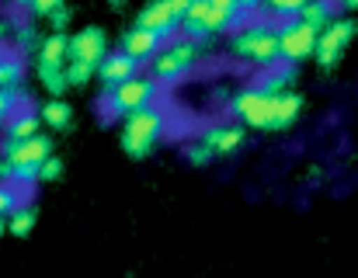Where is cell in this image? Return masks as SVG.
Masks as SVG:
<instances>
[{
	"label": "cell",
	"instance_id": "30bf717a",
	"mask_svg": "<svg viewBox=\"0 0 358 278\" xmlns=\"http://www.w3.org/2000/svg\"><path fill=\"white\" fill-rule=\"evenodd\" d=\"M52 153V139L42 136V133H35V136L28 139H17V142H7L3 139V160H10V163H28V167H38L45 156Z\"/></svg>",
	"mask_w": 358,
	"mask_h": 278
},
{
	"label": "cell",
	"instance_id": "ac0fdd59",
	"mask_svg": "<svg viewBox=\"0 0 358 278\" xmlns=\"http://www.w3.org/2000/svg\"><path fill=\"white\" fill-rule=\"evenodd\" d=\"M303 24H310L313 31H324L331 21H334V7L327 3V0H306V7L296 14Z\"/></svg>",
	"mask_w": 358,
	"mask_h": 278
},
{
	"label": "cell",
	"instance_id": "4dcf8cb0",
	"mask_svg": "<svg viewBox=\"0 0 358 278\" xmlns=\"http://www.w3.org/2000/svg\"><path fill=\"white\" fill-rule=\"evenodd\" d=\"M45 21L52 24V31H63V28L70 24V7H66V3H63V7H56V10H52Z\"/></svg>",
	"mask_w": 358,
	"mask_h": 278
},
{
	"label": "cell",
	"instance_id": "603a6c76",
	"mask_svg": "<svg viewBox=\"0 0 358 278\" xmlns=\"http://www.w3.org/2000/svg\"><path fill=\"white\" fill-rule=\"evenodd\" d=\"M35 70H38V84H42L52 98H63V91L70 87V84H66L63 66H35Z\"/></svg>",
	"mask_w": 358,
	"mask_h": 278
},
{
	"label": "cell",
	"instance_id": "5b68a950",
	"mask_svg": "<svg viewBox=\"0 0 358 278\" xmlns=\"http://www.w3.org/2000/svg\"><path fill=\"white\" fill-rule=\"evenodd\" d=\"M275 35H278V56H282V63L299 66L303 59H310V56H313L317 31H313L310 24H303L299 17H289L282 28H275Z\"/></svg>",
	"mask_w": 358,
	"mask_h": 278
},
{
	"label": "cell",
	"instance_id": "4fadbf2b",
	"mask_svg": "<svg viewBox=\"0 0 358 278\" xmlns=\"http://www.w3.org/2000/svg\"><path fill=\"white\" fill-rule=\"evenodd\" d=\"M160 45H164V42H160L153 31H146V28L132 24V28L122 35V45H119V49L125 52V56H132L136 63H150V59H153V52H157Z\"/></svg>",
	"mask_w": 358,
	"mask_h": 278
},
{
	"label": "cell",
	"instance_id": "484cf974",
	"mask_svg": "<svg viewBox=\"0 0 358 278\" xmlns=\"http://www.w3.org/2000/svg\"><path fill=\"white\" fill-rule=\"evenodd\" d=\"M303 7H306V0H264L261 3V10H271L275 17H285V21L296 17Z\"/></svg>",
	"mask_w": 358,
	"mask_h": 278
},
{
	"label": "cell",
	"instance_id": "8fae6325",
	"mask_svg": "<svg viewBox=\"0 0 358 278\" xmlns=\"http://www.w3.org/2000/svg\"><path fill=\"white\" fill-rule=\"evenodd\" d=\"M303 115V98L296 91H282L271 98V112H268V129L278 133V129H289L296 126V119Z\"/></svg>",
	"mask_w": 358,
	"mask_h": 278
},
{
	"label": "cell",
	"instance_id": "9a60e30c",
	"mask_svg": "<svg viewBox=\"0 0 358 278\" xmlns=\"http://www.w3.org/2000/svg\"><path fill=\"white\" fill-rule=\"evenodd\" d=\"M292 77H296V66H289V63H275V66H268V70H261V77L254 80V87H257L261 94H268V98H275V94H282V91H289V84H292Z\"/></svg>",
	"mask_w": 358,
	"mask_h": 278
},
{
	"label": "cell",
	"instance_id": "4316f807",
	"mask_svg": "<svg viewBox=\"0 0 358 278\" xmlns=\"http://www.w3.org/2000/svg\"><path fill=\"white\" fill-rule=\"evenodd\" d=\"M185 160H188L192 167H209V163H213V153H209V146H206L202 139H192V142L185 146Z\"/></svg>",
	"mask_w": 358,
	"mask_h": 278
},
{
	"label": "cell",
	"instance_id": "cb8c5ba5",
	"mask_svg": "<svg viewBox=\"0 0 358 278\" xmlns=\"http://www.w3.org/2000/svg\"><path fill=\"white\" fill-rule=\"evenodd\" d=\"M38 28L35 24H17V31H14V49H17V56H28V52H35L38 49Z\"/></svg>",
	"mask_w": 358,
	"mask_h": 278
},
{
	"label": "cell",
	"instance_id": "8d00e7d4",
	"mask_svg": "<svg viewBox=\"0 0 358 278\" xmlns=\"http://www.w3.org/2000/svg\"><path fill=\"white\" fill-rule=\"evenodd\" d=\"M7 35H10V28H7V24L0 21V45H3V38H7Z\"/></svg>",
	"mask_w": 358,
	"mask_h": 278
},
{
	"label": "cell",
	"instance_id": "277c9868",
	"mask_svg": "<svg viewBox=\"0 0 358 278\" xmlns=\"http://www.w3.org/2000/svg\"><path fill=\"white\" fill-rule=\"evenodd\" d=\"M355 31H358L355 21H348V17H334L324 31H317L313 59H317L324 70L338 66V63H341V56H345V49H348V42L355 38Z\"/></svg>",
	"mask_w": 358,
	"mask_h": 278
},
{
	"label": "cell",
	"instance_id": "e0dca14e",
	"mask_svg": "<svg viewBox=\"0 0 358 278\" xmlns=\"http://www.w3.org/2000/svg\"><path fill=\"white\" fill-rule=\"evenodd\" d=\"M35 219H38L35 205H21V202H17V205L7 212V223H3V226H7L10 237H28V233L35 230Z\"/></svg>",
	"mask_w": 358,
	"mask_h": 278
},
{
	"label": "cell",
	"instance_id": "83f0119b",
	"mask_svg": "<svg viewBox=\"0 0 358 278\" xmlns=\"http://www.w3.org/2000/svg\"><path fill=\"white\" fill-rule=\"evenodd\" d=\"M17 3H21L31 17H49V14H52L56 7H63L66 0H17Z\"/></svg>",
	"mask_w": 358,
	"mask_h": 278
},
{
	"label": "cell",
	"instance_id": "d6a6232c",
	"mask_svg": "<svg viewBox=\"0 0 358 278\" xmlns=\"http://www.w3.org/2000/svg\"><path fill=\"white\" fill-rule=\"evenodd\" d=\"M209 7H216V10L230 14L234 21H240V14H237V0H209Z\"/></svg>",
	"mask_w": 358,
	"mask_h": 278
},
{
	"label": "cell",
	"instance_id": "f546056e",
	"mask_svg": "<svg viewBox=\"0 0 358 278\" xmlns=\"http://www.w3.org/2000/svg\"><path fill=\"white\" fill-rule=\"evenodd\" d=\"M14 205H17V188H10V184L0 181V219H3Z\"/></svg>",
	"mask_w": 358,
	"mask_h": 278
},
{
	"label": "cell",
	"instance_id": "7c38bea8",
	"mask_svg": "<svg viewBox=\"0 0 358 278\" xmlns=\"http://www.w3.org/2000/svg\"><path fill=\"white\" fill-rule=\"evenodd\" d=\"M199 139L209 146L213 156H230V153H237L240 146L247 142V133L240 126H209Z\"/></svg>",
	"mask_w": 358,
	"mask_h": 278
},
{
	"label": "cell",
	"instance_id": "d6986e66",
	"mask_svg": "<svg viewBox=\"0 0 358 278\" xmlns=\"http://www.w3.org/2000/svg\"><path fill=\"white\" fill-rule=\"evenodd\" d=\"M70 119H73V108H70L63 98H52V101H45V105L38 108V122H45L49 129H66Z\"/></svg>",
	"mask_w": 358,
	"mask_h": 278
},
{
	"label": "cell",
	"instance_id": "ffe728a7",
	"mask_svg": "<svg viewBox=\"0 0 358 278\" xmlns=\"http://www.w3.org/2000/svg\"><path fill=\"white\" fill-rule=\"evenodd\" d=\"M3 126H7V142H17V139L35 136L42 122H38V115H35V112H14Z\"/></svg>",
	"mask_w": 358,
	"mask_h": 278
},
{
	"label": "cell",
	"instance_id": "52a82bcc",
	"mask_svg": "<svg viewBox=\"0 0 358 278\" xmlns=\"http://www.w3.org/2000/svg\"><path fill=\"white\" fill-rule=\"evenodd\" d=\"M108 52V35H105V28H80L70 42H66V63L70 59H77V63H91V66H98V59Z\"/></svg>",
	"mask_w": 358,
	"mask_h": 278
},
{
	"label": "cell",
	"instance_id": "7402d4cb",
	"mask_svg": "<svg viewBox=\"0 0 358 278\" xmlns=\"http://www.w3.org/2000/svg\"><path fill=\"white\" fill-rule=\"evenodd\" d=\"M264 24H243V28H230L234 35H230V56H237V59H247V52H250V45H254V38H257V31H261Z\"/></svg>",
	"mask_w": 358,
	"mask_h": 278
},
{
	"label": "cell",
	"instance_id": "5bb4252c",
	"mask_svg": "<svg viewBox=\"0 0 358 278\" xmlns=\"http://www.w3.org/2000/svg\"><path fill=\"white\" fill-rule=\"evenodd\" d=\"M247 63L250 66H257V70H268V66H275V63H282V56H278V35H275V28H261L257 31V38H254V45H250V52H247Z\"/></svg>",
	"mask_w": 358,
	"mask_h": 278
},
{
	"label": "cell",
	"instance_id": "d590c367",
	"mask_svg": "<svg viewBox=\"0 0 358 278\" xmlns=\"http://www.w3.org/2000/svg\"><path fill=\"white\" fill-rule=\"evenodd\" d=\"M338 3H341L345 10H358V0H338Z\"/></svg>",
	"mask_w": 358,
	"mask_h": 278
},
{
	"label": "cell",
	"instance_id": "1f68e13d",
	"mask_svg": "<svg viewBox=\"0 0 358 278\" xmlns=\"http://www.w3.org/2000/svg\"><path fill=\"white\" fill-rule=\"evenodd\" d=\"M14 112H17V105H14V94H10V91H0V126H3V122H7Z\"/></svg>",
	"mask_w": 358,
	"mask_h": 278
},
{
	"label": "cell",
	"instance_id": "f1b7e54d",
	"mask_svg": "<svg viewBox=\"0 0 358 278\" xmlns=\"http://www.w3.org/2000/svg\"><path fill=\"white\" fill-rule=\"evenodd\" d=\"M63 177V160L56 153H49L42 163H38V181H59Z\"/></svg>",
	"mask_w": 358,
	"mask_h": 278
},
{
	"label": "cell",
	"instance_id": "3957f363",
	"mask_svg": "<svg viewBox=\"0 0 358 278\" xmlns=\"http://www.w3.org/2000/svg\"><path fill=\"white\" fill-rule=\"evenodd\" d=\"M153 98H157V80L146 77V73H136V77H129V80H122V84L105 91V115L108 119H125L129 112L153 105Z\"/></svg>",
	"mask_w": 358,
	"mask_h": 278
},
{
	"label": "cell",
	"instance_id": "9c48e42d",
	"mask_svg": "<svg viewBox=\"0 0 358 278\" xmlns=\"http://www.w3.org/2000/svg\"><path fill=\"white\" fill-rule=\"evenodd\" d=\"M139 66L143 63H136L132 56H125L122 49H108L101 59H98V66H94V77L105 84V91L108 87H115L122 80H129V77H136L139 73Z\"/></svg>",
	"mask_w": 358,
	"mask_h": 278
},
{
	"label": "cell",
	"instance_id": "2e32d148",
	"mask_svg": "<svg viewBox=\"0 0 358 278\" xmlns=\"http://www.w3.org/2000/svg\"><path fill=\"white\" fill-rule=\"evenodd\" d=\"M66 35L63 31H52L38 42L35 49V66H66Z\"/></svg>",
	"mask_w": 358,
	"mask_h": 278
},
{
	"label": "cell",
	"instance_id": "d4e9b609",
	"mask_svg": "<svg viewBox=\"0 0 358 278\" xmlns=\"http://www.w3.org/2000/svg\"><path fill=\"white\" fill-rule=\"evenodd\" d=\"M63 73H66V84H70V87H87L91 77H94V66H91V63H77V59H70V63L63 66Z\"/></svg>",
	"mask_w": 358,
	"mask_h": 278
},
{
	"label": "cell",
	"instance_id": "74e56055",
	"mask_svg": "<svg viewBox=\"0 0 358 278\" xmlns=\"http://www.w3.org/2000/svg\"><path fill=\"white\" fill-rule=\"evenodd\" d=\"M3 233H7V226H3V219H0V237H3Z\"/></svg>",
	"mask_w": 358,
	"mask_h": 278
},
{
	"label": "cell",
	"instance_id": "44dd1931",
	"mask_svg": "<svg viewBox=\"0 0 358 278\" xmlns=\"http://www.w3.org/2000/svg\"><path fill=\"white\" fill-rule=\"evenodd\" d=\"M24 80V59L14 52V56H3L0 52V91H14L21 87Z\"/></svg>",
	"mask_w": 358,
	"mask_h": 278
},
{
	"label": "cell",
	"instance_id": "ba28073f",
	"mask_svg": "<svg viewBox=\"0 0 358 278\" xmlns=\"http://www.w3.org/2000/svg\"><path fill=\"white\" fill-rule=\"evenodd\" d=\"M136 24H139V28H146V31H153L160 42L178 38V28H181V21L167 10V3H164V0H150V3L139 10Z\"/></svg>",
	"mask_w": 358,
	"mask_h": 278
},
{
	"label": "cell",
	"instance_id": "7a4b0ae2",
	"mask_svg": "<svg viewBox=\"0 0 358 278\" xmlns=\"http://www.w3.org/2000/svg\"><path fill=\"white\" fill-rule=\"evenodd\" d=\"M164 136V112H157L153 105L146 108H136L122 119V149L132 156V160H143L157 139Z\"/></svg>",
	"mask_w": 358,
	"mask_h": 278
},
{
	"label": "cell",
	"instance_id": "6da1fadb",
	"mask_svg": "<svg viewBox=\"0 0 358 278\" xmlns=\"http://www.w3.org/2000/svg\"><path fill=\"white\" fill-rule=\"evenodd\" d=\"M199 63H202V45H199V42H192V38H171V42H164V45L153 52V59H150V77H153L157 84H178V80H185Z\"/></svg>",
	"mask_w": 358,
	"mask_h": 278
},
{
	"label": "cell",
	"instance_id": "836d02e7",
	"mask_svg": "<svg viewBox=\"0 0 358 278\" xmlns=\"http://www.w3.org/2000/svg\"><path fill=\"white\" fill-rule=\"evenodd\" d=\"M164 3H167V10H171L178 21H181V17H185V10L192 7V0H164Z\"/></svg>",
	"mask_w": 358,
	"mask_h": 278
},
{
	"label": "cell",
	"instance_id": "8992f818",
	"mask_svg": "<svg viewBox=\"0 0 358 278\" xmlns=\"http://www.w3.org/2000/svg\"><path fill=\"white\" fill-rule=\"evenodd\" d=\"M268 112H271V98L261 94L257 87L237 91L230 98V115L240 119L243 126H250V129H268Z\"/></svg>",
	"mask_w": 358,
	"mask_h": 278
},
{
	"label": "cell",
	"instance_id": "e575fe53",
	"mask_svg": "<svg viewBox=\"0 0 358 278\" xmlns=\"http://www.w3.org/2000/svg\"><path fill=\"white\" fill-rule=\"evenodd\" d=\"M261 3H264V0H237V14L240 17H247V14L261 10Z\"/></svg>",
	"mask_w": 358,
	"mask_h": 278
}]
</instances>
